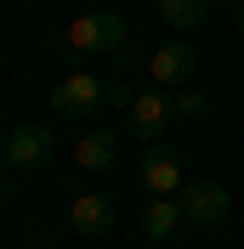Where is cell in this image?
Returning a JSON list of instances; mask_svg holds the SVG:
<instances>
[{
  "mask_svg": "<svg viewBox=\"0 0 244 249\" xmlns=\"http://www.w3.org/2000/svg\"><path fill=\"white\" fill-rule=\"evenodd\" d=\"M176 119V108H170V91L165 85H153V91H137V102L125 108V136L131 142H165V124Z\"/></svg>",
  "mask_w": 244,
  "mask_h": 249,
  "instance_id": "obj_3",
  "label": "cell"
},
{
  "mask_svg": "<svg viewBox=\"0 0 244 249\" xmlns=\"http://www.w3.org/2000/svg\"><path fill=\"white\" fill-rule=\"evenodd\" d=\"M6 170L12 176H29V170H46L51 159H57V130L40 119H17L12 130H6Z\"/></svg>",
  "mask_w": 244,
  "mask_h": 249,
  "instance_id": "obj_2",
  "label": "cell"
},
{
  "mask_svg": "<svg viewBox=\"0 0 244 249\" xmlns=\"http://www.w3.org/2000/svg\"><path fill=\"white\" fill-rule=\"evenodd\" d=\"M108 102H114V108H131V102H137V85H131V79H120V85H108Z\"/></svg>",
  "mask_w": 244,
  "mask_h": 249,
  "instance_id": "obj_13",
  "label": "cell"
},
{
  "mask_svg": "<svg viewBox=\"0 0 244 249\" xmlns=\"http://www.w3.org/2000/svg\"><path fill=\"white\" fill-rule=\"evenodd\" d=\"M239 40H244V6H239Z\"/></svg>",
  "mask_w": 244,
  "mask_h": 249,
  "instance_id": "obj_14",
  "label": "cell"
},
{
  "mask_svg": "<svg viewBox=\"0 0 244 249\" xmlns=\"http://www.w3.org/2000/svg\"><path fill=\"white\" fill-rule=\"evenodd\" d=\"M102 102H108V85L97 74H68L51 85V113H62V119H91Z\"/></svg>",
  "mask_w": 244,
  "mask_h": 249,
  "instance_id": "obj_5",
  "label": "cell"
},
{
  "mask_svg": "<svg viewBox=\"0 0 244 249\" xmlns=\"http://www.w3.org/2000/svg\"><path fill=\"white\" fill-rule=\"evenodd\" d=\"M120 159V130H85L74 142V164L80 170H108Z\"/></svg>",
  "mask_w": 244,
  "mask_h": 249,
  "instance_id": "obj_10",
  "label": "cell"
},
{
  "mask_svg": "<svg viewBox=\"0 0 244 249\" xmlns=\"http://www.w3.org/2000/svg\"><path fill=\"white\" fill-rule=\"evenodd\" d=\"M170 108H176V119H204V113H210V96L204 91H170Z\"/></svg>",
  "mask_w": 244,
  "mask_h": 249,
  "instance_id": "obj_12",
  "label": "cell"
},
{
  "mask_svg": "<svg viewBox=\"0 0 244 249\" xmlns=\"http://www.w3.org/2000/svg\"><path fill=\"white\" fill-rule=\"evenodd\" d=\"M142 187H148V193H159V198H176V193L187 187L182 153H176V147H165V142H148V147H142Z\"/></svg>",
  "mask_w": 244,
  "mask_h": 249,
  "instance_id": "obj_6",
  "label": "cell"
},
{
  "mask_svg": "<svg viewBox=\"0 0 244 249\" xmlns=\"http://www.w3.org/2000/svg\"><path fill=\"white\" fill-rule=\"evenodd\" d=\"M159 17L170 29H199L210 17V0H159Z\"/></svg>",
  "mask_w": 244,
  "mask_h": 249,
  "instance_id": "obj_11",
  "label": "cell"
},
{
  "mask_svg": "<svg viewBox=\"0 0 244 249\" xmlns=\"http://www.w3.org/2000/svg\"><path fill=\"white\" fill-rule=\"evenodd\" d=\"M176 227H187L182 198H159V193H153V198H148V210H142V238H148V244H165Z\"/></svg>",
  "mask_w": 244,
  "mask_h": 249,
  "instance_id": "obj_9",
  "label": "cell"
},
{
  "mask_svg": "<svg viewBox=\"0 0 244 249\" xmlns=\"http://www.w3.org/2000/svg\"><path fill=\"white\" fill-rule=\"evenodd\" d=\"M176 198H182L187 227H199V232H216V227H227V215H233V198H227L222 181H187Z\"/></svg>",
  "mask_w": 244,
  "mask_h": 249,
  "instance_id": "obj_4",
  "label": "cell"
},
{
  "mask_svg": "<svg viewBox=\"0 0 244 249\" xmlns=\"http://www.w3.org/2000/svg\"><path fill=\"white\" fill-rule=\"evenodd\" d=\"M68 46L80 57H120V51H131V23H125V12H80L68 23Z\"/></svg>",
  "mask_w": 244,
  "mask_h": 249,
  "instance_id": "obj_1",
  "label": "cell"
},
{
  "mask_svg": "<svg viewBox=\"0 0 244 249\" xmlns=\"http://www.w3.org/2000/svg\"><path fill=\"white\" fill-rule=\"evenodd\" d=\"M114 221H120V210H114L108 193H80V198L68 204V227H74L80 238H108Z\"/></svg>",
  "mask_w": 244,
  "mask_h": 249,
  "instance_id": "obj_8",
  "label": "cell"
},
{
  "mask_svg": "<svg viewBox=\"0 0 244 249\" xmlns=\"http://www.w3.org/2000/svg\"><path fill=\"white\" fill-rule=\"evenodd\" d=\"M148 74H153V85H165V91H182L187 79L199 74V51L187 46V40H170V46H159L148 57Z\"/></svg>",
  "mask_w": 244,
  "mask_h": 249,
  "instance_id": "obj_7",
  "label": "cell"
}]
</instances>
